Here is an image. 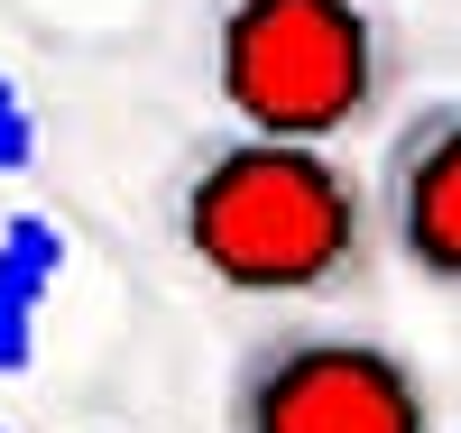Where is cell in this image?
Here are the masks:
<instances>
[{
  "mask_svg": "<svg viewBox=\"0 0 461 433\" xmlns=\"http://www.w3.org/2000/svg\"><path fill=\"white\" fill-rule=\"evenodd\" d=\"M37 313H47V304L0 277V378H19V369L37 360Z\"/></svg>",
  "mask_w": 461,
  "mask_h": 433,
  "instance_id": "52a82bcc",
  "label": "cell"
},
{
  "mask_svg": "<svg viewBox=\"0 0 461 433\" xmlns=\"http://www.w3.org/2000/svg\"><path fill=\"white\" fill-rule=\"evenodd\" d=\"M37 167V111L19 93V74L0 65V176H28Z\"/></svg>",
  "mask_w": 461,
  "mask_h": 433,
  "instance_id": "8992f818",
  "label": "cell"
},
{
  "mask_svg": "<svg viewBox=\"0 0 461 433\" xmlns=\"http://www.w3.org/2000/svg\"><path fill=\"white\" fill-rule=\"evenodd\" d=\"M378 221L406 277L461 295V93L415 102L378 157Z\"/></svg>",
  "mask_w": 461,
  "mask_h": 433,
  "instance_id": "277c9868",
  "label": "cell"
},
{
  "mask_svg": "<svg viewBox=\"0 0 461 433\" xmlns=\"http://www.w3.org/2000/svg\"><path fill=\"white\" fill-rule=\"evenodd\" d=\"M0 433H10V424H0Z\"/></svg>",
  "mask_w": 461,
  "mask_h": 433,
  "instance_id": "ba28073f",
  "label": "cell"
},
{
  "mask_svg": "<svg viewBox=\"0 0 461 433\" xmlns=\"http://www.w3.org/2000/svg\"><path fill=\"white\" fill-rule=\"evenodd\" d=\"M378 240H388L378 194L332 148L230 130V139L194 148L176 176V249L221 295H249V304L351 295L369 277Z\"/></svg>",
  "mask_w": 461,
  "mask_h": 433,
  "instance_id": "6da1fadb",
  "label": "cell"
},
{
  "mask_svg": "<svg viewBox=\"0 0 461 433\" xmlns=\"http://www.w3.org/2000/svg\"><path fill=\"white\" fill-rule=\"evenodd\" d=\"M230 433H434L415 360L351 323H277L230 360Z\"/></svg>",
  "mask_w": 461,
  "mask_h": 433,
  "instance_id": "3957f363",
  "label": "cell"
},
{
  "mask_svg": "<svg viewBox=\"0 0 461 433\" xmlns=\"http://www.w3.org/2000/svg\"><path fill=\"white\" fill-rule=\"evenodd\" d=\"M212 93L240 130L332 148L369 130L397 93V37L369 0H221Z\"/></svg>",
  "mask_w": 461,
  "mask_h": 433,
  "instance_id": "7a4b0ae2",
  "label": "cell"
},
{
  "mask_svg": "<svg viewBox=\"0 0 461 433\" xmlns=\"http://www.w3.org/2000/svg\"><path fill=\"white\" fill-rule=\"evenodd\" d=\"M65 221L56 212H10L0 221V277H10L19 295H37V304H56V286H65Z\"/></svg>",
  "mask_w": 461,
  "mask_h": 433,
  "instance_id": "5b68a950",
  "label": "cell"
}]
</instances>
